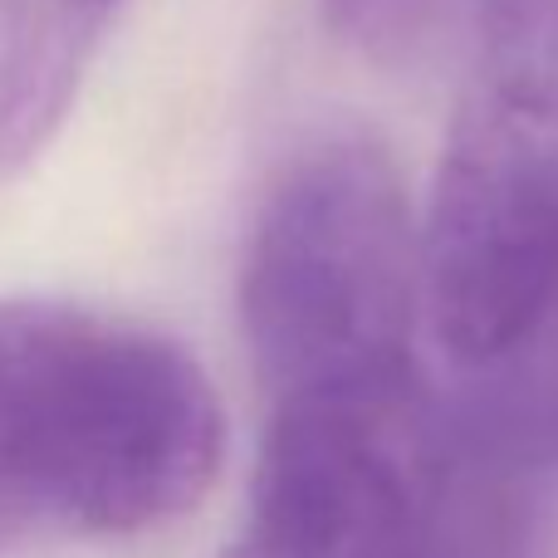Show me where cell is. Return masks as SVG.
<instances>
[{
  "mask_svg": "<svg viewBox=\"0 0 558 558\" xmlns=\"http://www.w3.org/2000/svg\"><path fill=\"white\" fill-rule=\"evenodd\" d=\"M422 226L426 324L465 373L558 308V0H475Z\"/></svg>",
  "mask_w": 558,
  "mask_h": 558,
  "instance_id": "cell-2",
  "label": "cell"
},
{
  "mask_svg": "<svg viewBox=\"0 0 558 558\" xmlns=\"http://www.w3.org/2000/svg\"><path fill=\"white\" fill-rule=\"evenodd\" d=\"M524 544L530 510L520 495V471L451 441L422 558H524Z\"/></svg>",
  "mask_w": 558,
  "mask_h": 558,
  "instance_id": "cell-6",
  "label": "cell"
},
{
  "mask_svg": "<svg viewBox=\"0 0 558 558\" xmlns=\"http://www.w3.org/2000/svg\"><path fill=\"white\" fill-rule=\"evenodd\" d=\"M422 241L397 162L318 133L279 162L241 260V328L270 402L416 383Z\"/></svg>",
  "mask_w": 558,
  "mask_h": 558,
  "instance_id": "cell-3",
  "label": "cell"
},
{
  "mask_svg": "<svg viewBox=\"0 0 558 558\" xmlns=\"http://www.w3.org/2000/svg\"><path fill=\"white\" fill-rule=\"evenodd\" d=\"M123 0H0V182L64 128Z\"/></svg>",
  "mask_w": 558,
  "mask_h": 558,
  "instance_id": "cell-5",
  "label": "cell"
},
{
  "mask_svg": "<svg viewBox=\"0 0 558 558\" xmlns=\"http://www.w3.org/2000/svg\"><path fill=\"white\" fill-rule=\"evenodd\" d=\"M446 456L422 377L270 402L245 520L221 558H422Z\"/></svg>",
  "mask_w": 558,
  "mask_h": 558,
  "instance_id": "cell-4",
  "label": "cell"
},
{
  "mask_svg": "<svg viewBox=\"0 0 558 558\" xmlns=\"http://www.w3.org/2000/svg\"><path fill=\"white\" fill-rule=\"evenodd\" d=\"M226 412L177 338L64 299H0V558L133 539L221 475Z\"/></svg>",
  "mask_w": 558,
  "mask_h": 558,
  "instance_id": "cell-1",
  "label": "cell"
},
{
  "mask_svg": "<svg viewBox=\"0 0 558 558\" xmlns=\"http://www.w3.org/2000/svg\"><path fill=\"white\" fill-rule=\"evenodd\" d=\"M318 10L357 59L387 74L436 69L475 20V0H318Z\"/></svg>",
  "mask_w": 558,
  "mask_h": 558,
  "instance_id": "cell-7",
  "label": "cell"
}]
</instances>
